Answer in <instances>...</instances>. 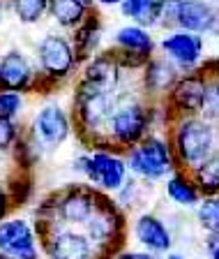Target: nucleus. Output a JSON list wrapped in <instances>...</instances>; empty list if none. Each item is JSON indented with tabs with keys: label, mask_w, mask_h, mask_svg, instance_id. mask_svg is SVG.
Masks as SVG:
<instances>
[{
	"label": "nucleus",
	"mask_w": 219,
	"mask_h": 259,
	"mask_svg": "<svg viewBox=\"0 0 219 259\" xmlns=\"http://www.w3.org/2000/svg\"><path fill=\"white\" fill-rule=\"evenodd\" d=\"M210 250H212V259H219V238L217 243H210Z\"/></svg>",
	"instance_id": "nucleus-28"
},
{
	"label": "nucleus",
	"mask_w": 219,
	"mask_h": 259,
	"mask_svg": "<svg viewBox=\"0 0 219 259\" xmlns=\"http://www.w3.org/2000/svg\"><path fill=\"white\" fill-rule=\"evenodd\" d=\"M176 100L187 109H201L205 102V83L201 79H185L176 88Z\"/></svg>",
	"instance_id": "nucleus-14"
},
{
	"label": "nucleus",
	"mask_w": 219,
	"mask_h": 259,
	"mask_svg": "<svg viewBox=\"0 0 219 259\" xmlns=\"http://www.w3.org/2000/svg\"><path fill=\"white\" fill-rule=\"evenodd\" d=\"M60 215L67 222H86L92 215V201L83 192H72L60 204Z\"/></svg>",
	"instance_id": "nucleus-13"
},
{
	"label": "nucleus",
	"mask_w": 219,
	"mask_h": 259,
	"mask_svg": "<svg viewBox=\"0 0 219 259\" xmlns=\"http://www.w3.org/2000/svg\"><path fill=\"white\" fill-rule=\"evenodd\" d=\"M35 130L46 144H60L70 132V125L58 107H46L44 111H39L37 120H35Z\"/></svg>",
	"instance_id": "nucleus-7"
},
{
	"label": "nucleus",
	"mask_w": 219,
	"mask_h": 259,
	"mask_svg": "<svg viewBox=\"0 0 219 259\" xmlns=\"http://www.w3.org/2000/svg\"><path fill=\"white\" fill-rule=\"evenodd\" d=\"M166 190H169V197L182 206H194L198 201L196 188H194L189 181H185L182 176H173L171 181H169V185H166Z\"/></svg>",
	"instance_id": "nucleus-16"
},
{
	"label": "nucleus",
	"mask_w": 219,
	"mask_h": 259,
	"mask_svg": "<svg viewBox=\"0 0 219 259\" xmlns=\"http://www.w3.org/2000/svg\"><path fill=\"white\" fill-rule=\"evenodd\" d=\"M161 10V3L159 0H125L123 12L132 19H136L139 23H152L157 19Z\"/></svg>",
	"instance_id": "nucleus-15"
},
{
	"label": "nucleus",
	"mask_w": 219,
	"mask_h": 259,
	"mask_svg": "<svg viewBox=\"0 0 219 259\" xmlns=\"http://www.w3.org/2000/svg\"><path fill=\"white\" fill-rule=\"evenodd\" d=\"M51 259H90V243L86 236L74 232H60L48 243Z\"/></svg>",
	"instance_id": "nucleus-5"
},
{
	"label": "nucleus",
	"mask_w": 219,
	"mask_h": 259,
	"mask_svg": "<svg viewBox=\"0 0 219 259\" xmlns=\"http://www.w3.org/2000/svg\"><path fill=\"white\" fill-rule=\"evenodd\" d=\"M0 254L7 259H37L35 234L26 220L0 222Z\"/></svg>",
	"instance_id": "nucleus-1"
},
{
	"label": "nucleus",
	"mask_w": 219,
	"mask_h": 259,
	"mask_svg": "<svg viewBox=\"0 0 219 259\" xmlns=\"http://www.w3.org/2000/svg\"><path fill=\"white\" fill-rule=\"evenodd\" d=\"M198 183L203 185L208 192H217L219 190V155L203 160V164L198 167Z\"/></svg>",
	"instance_id": "nucleus-20"
},
{
	"label": "nucleus",
	"mask_w": 219,
	"mask_h": 259,
	"mask_svg": "<svg viewBox=\"0 0 219 259\" xmlns=\"http://www.w3.org/2000/svg\"><path fill=\"white\" fill-rule=\"evenodd\" d=\"M118 42L123 44V47L132 49V51H141V54L152 49L150 37L143 30H139V28H123V30L118 32Z\"/></svg>",
	"instance_id": "nucleus-19"
},
{
	"label": "nucleus",
	"mask_w": 219,
	"mask_h": 259,
	"mask_svg": "<svg viewBox=\"0 0 219 259\" xmlns=\"http://www.w3.org/2000/svg\"><path fill=\"white\" fill-rule=\"evenodd\" d=\"M39 56L51 74H65L72 65V51L63 37H46L39 44Z\"/></svg>",
	"instance_id": "nucleus-6"
},
{
	"label": "nucleus",
	"mask_w": 219,
	"mask_h": 259,
	"mask_svg": "<svg viewBox=\"0 0 219 259\" xmlns=\"http://www.w3.org/2000/svg\"><path fill=\"white\" fill-rule=\"evenodd\" d=\"M102 3H106V5H111V3H120V0H102Z\"/></svg>",
	"instance_id": "nucleus-30"
},
{
	"label": "nucleus",
	"mask_w": 219,
	"mask_h": 259,
	"mask_svg": "<svg viewBox=\"0 0 219 259\" xmlns=\"http://www.w3.org/2000/svg\"><path fill=\"white\" fill-rule=\"evenodd\" d=\"M143 125H145V118L141 113V109L136 107L123 109V111H118L113 116V135L120 141H125V144H134L143 135Z\"/></svg>",
	"instance_id": "nucleus-10"
},
{
	"label": "nucleus",
	"mask_w": 219,
	"mask_h": 259,
	"mask_svg": "<svg viewBox=\"0 0 219 259\" xmlns=\"http://www.w3.org/2000/svg\"><path fill=\"white\" fill-rule=\"evenodd\" d=\"M178 148L182 160L203 162L212 148V130L201 120H187L178 132Z\"/></svg>",
	"instance_id": "nucleus-3"
},
{
	"label": "nucleus",
	"mask_w": 219,
	"mask_h": 259,
	"mask_svg": "<svg viewBox=\"0 0 219 259\" xmlns=\"http://www.w3.org/2000/svg\"><path fill=\"white\" fill-rule=\"evenodd\" d=\"M28 79H30V67H28L26 58L21 54H7L0 63V83L16 91V88L26 86Z\"/></svg>",
	"instance_id": "nucleus-11"
},
{
	"label": "nucleus",
	"mask_w": 219,
	"mask_h": 259,
	"mask_svg": "<svg viewBox=\"0 0 219 259\" xmlns=\"http://www.w3.org/2000/svg\"><path fill=\"white\" fill-rule=\"evenodd\" d=\"M198 220L201 225L212 234H219V199H208L198 208Z\"/></svg>",
	"instance_id": "nucleus-21"
},
{
	"label": "nucleus",
	"mask_w": 219,
	"mask_h": 259,
	"mask_svg": "<svg viewBox=\"0 0 219 259\" xmlns=\"http://www.w3.org/2000/svg\"><path fill=\"white\" fill-rule=\"evenodd\" d=\"M44 10H46V0H16V14L26 23L37 21Z\"/></svg>",
	"instance_id": "nucleus-22"
},
{
	"label": "nucleus",
	"mask_w": 219,
	"mask_h": 259,
	"mask_svg": "<svg viewBox=\"0 0 219 259\" xmlns=\"http://www.w3.org/2000/svg\"><path fill=\"white\" fill-rule=\"evenodd\" d=\"M176 19L187 28V30H194V32L208 30L214 23L212 10H210L205 3H201V0H180Z\"/></svg>",
	"instance_id": "nucleus-8"
},
{
	"label": "nucleus",
	"mask_w": 219,
	"mask_h": 259,
	"mask_svg": "<svg viewBox=\"0 0 219 259\" xmlns=\"http://www.w3.org/2000/svg\"><path fill=\"white\" fill-rule=\"evenodd\" d=\"M217 97H219V86H217Z\"/></svg>",
	"instance_id": "nucleus-31"
},
{
	"label": "nucleus",
	"mask_w": 219,
	"mask_h": 259,
	"mask_svg": "<svg viewBox=\"0 0 219 259\" xmlns=\"http://www.w3.org/2000/svg\"><path fill=\"white\" fill-rule=\"evenodd\" d=\"M113 67L106 63V60H99V63H95L90 67V81H95V83H111L113 79H116V74H113Z\"/></svg>",
	"instance_id": "nucleus-23"
},
{
	"label": "nucleus",
	"mask_w": 219,
	"mask_h": 259,
	"mask_svg": "<svg viewBox=\"0 0 219 259\" xmlns=\"http://www.w3.org/2000/svg\"><path fill=\"white\" fill-rule=\"evenodd\" d=\"M21 107V97L16 93H0V116H7L12 118Z\"/></svg>",
	"instance_id": "nucleus-24"
},
{
	"label": "nucleus",
	"mask_w": 219,
	"mask_h": 259,
	"mask_svg": "<svg viewBox=\"0 0 219 259\" xmlns=\"http://www.w3.org/2000/svg\"><path fill=\"white\" fill-rule=\"evenodd\" d=\"M51 12L65 26H74L83 16V5L79 0H51Z\"/></svg>",
	"instance_id": "nucleus-17"
},
{
	"label": "nucleus",
	"mask_w": 219,
	"mask_h": 259,
	"mask_svg": "<svg viewBox=\"0 0 219 259\" xmlns=\"http://www.w3.org/2000/svg\"><path fill=\"white\" fill-rule=\"evenodd\" d=\"M132 171L145 178H161L171 169V153L161 139H148L141 148H134L129 155Z\"/></svg>",
	"instance_id": "nucleus-2"
},
{
	"label": "nucleus",
	"mask_w": 219,
	"mask_h": 259,
	"mask_svg": "<svg viewBox=\"0 0 219 259\" xmlns=\"http://www.w3.org/2000/svg\"><path fill=\"white\" fill-rule=\"evenodd\" d=\"M108 111V102L104 93H90L86 97V104H83V118L88 125H99L106 118Z\"/></svg>",
	"instance_id": "nucleus-18"
},
{
	"label": "nucleus",
	"mask_w": 219,
	"mask_h": 259,
	"mask_svg": "<svg viewBox=\"0 0 219 259\" xmlns=\"http://www.w3.org/2000/svg\"><path fill=\"white\" fill-rule=\"evenodd\" d=\"M164 49L173 56L176 60L185 65L196 63V58L201 56V39L196 35H187V32H180V35H171V37L164 42Z\"/></svg>",
	"instance_id": "nucleus-12"
},
{
	"label": "nucleus",
	"mask_w": 219,
	"mask_h": 259,
	"mask_svg": "<svg viewBox=\"0 0 219 259\" xmlns=\"http://www.w3.org/2000/svg\"><path fill=\"white\" fill-rule=\"evenodd\" d=\"M14 137H16L14 123H12L7 116H0V151L10 148V144L14 141Z\"/></svg>",
	"instance_id": "nucleus-25"
},
{
	"label": "nucleus",
	"mask_w": 219,
	"mask_h": 259,
	"mask_svg": "<svg viewBox=\"0 0 219 259\" xmlns=\"http://www.w3.org/2000/svg\"><path fill=\"white\" fill-rule=\"evenodd\" d=\"M7 210H10V199H7V192L0 188V220L7 215Z\"/></svg>",
	"instance_id": "nucleus-26"
},
{
	"label": "nucleus",
	"mask_w": 219,
	"mask_h": 259,
	"mask_svg": "<svg viewBox=\"0 0 219 259\" xmlns=\"http://www.w3.org/2000/svg\"><path fill=\"white\" fill-rule=\"evenodd\" d=\"M79 169L88 174V178L97 181L99 185L108 190H118L125 181V164L123 160H118L106 153H95L92 157H81Z\"/></svg>",
	"instance_id": "nucleus-4"
},
{
	"label": "nucleus",
	"mask_w": 219,
	"mask_h": 259,
	"mask_svg": "<svg viewBox=\"0 0 219 259\" xmlns=\"http://www.w3.org/2000/svg\"><path fill=\"white\" fill-rule=\"evenodd\" d=\"M120 259H152L150 254H141V252H132V254H123Z\"/></svg>",
	"instance_id": "nucleus-27"
},
{
	"label": "nucleus",
	"mask_w": 219,
	"mask_h": 259,
	"mask_svg": "<svg viewBox=\"0 0 219 259\" xmlns=\"http://www.w3.org/2000/svg\"><path fill=\"white\" fill-rule=\"evenodd\" d=\"M136 238L155 252H166L171 248V234L166 232V227L152 215H143L136 222Z\"/></svg>",
	"instance_id": "nucleus-9"
},
{
	"label": "nucleus",
	"mask_w": 219,
	"mask_h": 259,
	"mask_svg": "<svg viewBox=\"0 0 219 259\" xmlns=\"http://www.w3.org/2000/svg\"><path fill=\"white\" fill-rule=\"evenodd\" d=\"M169 259H185L182 254H169Z\"/></svg>",
	"instance_id": "nucleus-29"
}]
</instances>
